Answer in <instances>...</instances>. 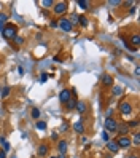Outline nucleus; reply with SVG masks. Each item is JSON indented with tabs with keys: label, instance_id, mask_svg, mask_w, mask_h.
I'll return each mask as SVG.
<instances>
[{
	"label": "nucleus",
	"instance_id": "c9c22d12",
	"mask_svg": "<svg viewBox=\"0 0 140 158\" xmlns=\"http://www.w3.org/2000/svg\"><path fill=\"white\" fill-rule=\"evenodd\" d=\"M51 158H56V157H51Z\"/></svg>",
	"mask_w": 140,
	"mask_h": 158
},
{
	"label": "nucleus",
	"instance_id": "4468645a",
	"mask_svg": "<svg viewBox=\"0 0 140 158\" xmlns=\"http://www.w3.org/2000/svg\"><path fill=\"white\" fill-rule=\"evenodd\" d=\"M73 128H75V131H78L80 134L84 133V126H83V122H81V120H78V122L73 123Z\"/></svg>",
	"mask_w": 140,
	"mask_h": 158
},
{
	"label": "nucleus",
	"instance_id": "f03ea898",
	"mask_svg": "<svg viewBox=\"0 0 140 158\" xmlns=\"http://www.w3.org/2000/svg\"><path fill=\"white\" fill-rule=\"evenodd\" d=\"M118 125H120V123L116 122L115 118H112V117L105 118V122H104L105 130H107V131H110V133H115V131H116V128H118Z\"/></svg>",
	"mask_w": 140,
	"mask_h": 158
},
{
	"label": "nucleus",
	"instance_id": "423d86ee",
	"mask_svg": "<svg viewBox=\"0 0 140 158\" xmlns=\"http://www.w3.org/2000/svg\"><path fill=\"white\" fill-rule=\"evenodd\" d=\"M120 112H121V115H129L132 112V105L129 104V102H123V104L120 105Z\"/></svg>",
	"mask_w": 140,
	"mask_h": 158
},
{
	"label": "nucleus",
	"instance_id": "39448f33",
	"mask_svg": "<svg viewBox=\"0 0 140 158\" xmlns=\"http://www.w3.org/2000/svg\"><path fill=\"white\" fill-rule=\"evenodd\" d=\"M68 8V3L67 2H59V3L54 5V13L56 15H62V13H65Z\"/></svg>",
	"mask_w": 140,
	"mask_h": 158
},
{
	"label": "nucleus",
	"instance_id": "a211bd4d",
	"mask_svg": "<svg viewBox=\"0 0 140 158\" xmlns=\"http://www.w3.org/2000/svg\"><path fill=\"white\" fill-rule=\"evenodd\" d=\"M131 142H134V145L139 147L140 145V133H134V139Z\"/></svg>",
	"mask_w": 140,
	"mask_h": 158
},
{
	"label": "nucleus",
	"instance_id": "393cba45",
	"mask_svg": "<svg viewBox=\"0 0 140 158\" xmlns=\"http://www.w3.org/2000/svg\"><path fill=\"white\" fill-rule=\"evenodd\" d=\"M113 94H123V88L121 86H113Z\"/></svg>",
	"mask_w": 140,
	"mask_h": 158
},
{
	"label": "nucleus",
	"instance_id": "6e6552de",
	"mask_svg": "<svg viewBox=\"0 0 140 158\" xmlns=\"http://www.w3.org/2000/svg\"><path fill=\"white\" fill-rule=\"evenodd\" d=\"M107 149L112 152V153H116L118 150H120V147H118V144H116V141H108L107 142Z\"/></svg>",
	"mask_w": 140,
	"mask_h": 158
},
{
	"label": "nucleus",
	"instance_id": "0eeeda50",
	"mask_svg": "<svg viewBox=\"0 0 140 158\" xmlns=\"http://www.w3.org/2000/svg\"><path fill=\"white\" fill-rule=\"evenodd\" d=\"M70 97H72V94H70V91L68 89H62L59 94V101L62 102V104H65L67 101H70Z\"/></svg>",
	"mask_w": 140,
	"mask_h": 158
},
{
	"label": "nucleus",
	"instance_id": "9d476101",
	"mask_svg": "<svg viewBox=\"0 0 140 158\" xmlns=\"http://www.w3.org/2000/svg\"><path fill=\"white\" fill-rule=\"evenodd\" d=\"M102 83H104L105 86H112L113 85V77L112 75H108V73L102 75Z\"/></svg>",
	"mask_w": 140,
	"mask_h": 158
},
{
	"label": "nucleus",
	"instance_id": "4be33fe9",
	"mask_svg": "<svg viewBox=\"0 0 140 158\" xmlns=\"http://www.w3.org/2000/svg\"><path fill=\"white\" fill-rule=\"evenodd\" d=\"M76 3H78V7H81V8H88L89 2H86V0H78Z\"/></svg>",
	"mask_w": 140,
	"mask_h": 158
},
{
	"label": "nucleus",
	"instance_id": "473e14b6",
	"mask_svg": "<svg viewBox=\"0 0 140 158\" xmlns=\"http://www.w3.org/2000/svg\"><path fill=\"white\" fill-rule=\"evenodd\" d=\"M0 158H7V155H5L3 152H0Z\"/></svg>",
	"mask_w": 140,
	"mask_h": 158
},
{
	"label": "nucleus",
	"instance_id": "f704fd0d",
	"mask_svg": "<svg viewBox=\"0 0 140 158\" xmlns=\"http://www.w3.org/2000/svg\"><path fill=\"white\" fill-rule=\"evenodd\" d=\"M131 158H139V157H135V155H134V157H131Z\"/></svg>",
	"mask_w": 140,
	"mask_h": 158
},
{
	"label": "nucleus",
	"instance_id": "f3484780",
	"mask_svg": "<svg viewBox=\"0 0 140 158\" xmlns=\"http://www.w3.org/2000/svg\"><path fill=\"white\" fill-rule=\"evenodd\" d=\"M129 130L128 125H118V128H116V131H120V134H126Z\"/></svg>",
	"mask_w": 140,
	"mask_h": 158
},
{
	"label": "nucleus",
	"instance_id": "7ed1b4c3",
	"mask_svg": "<svg viewBox=\"0 0 140 158\" xmlns=\"http://www.w3.org/2000/svg\"><path fill=\"white\" fill-rule=\"evenodd\" d=\"M57 24L60 26V29L64 30V32H72V29H73V26H72V22L67 19V18H60L59 19V22Z\"/></svg>",
	"mask_w": 140,
	"mask_h": 158
},
{
	"label": "nucleus",
	"instance_id": "20e7f679",
	"mask_svg": "<svg viewBox=\"0 0 140 158\" xmlns=\"http://www.w3.org/2000/svg\"><path fill=\"white\" fill-rule=\"evenodd\" d=\"M116 144H118V147H121V149H129V147L132 145L131 138H128V136H121V138L116 141Z\"/></svg>",
	"mask_w": 140,
	"mask_h": 158
},
{
	"label": "nucleus",
	"instance_id": "412c9836",
	"mask_svg": "<svg viewBox=\"0 0 140 158\" xmlns=\"http://www.w3.org/2000/svg\"><path fill=\"white\" fill-rule=\"evenodd\" d=\"M37 130H41V131H43V130H46V123H45V122H37Z\"/></svg>",
	"mask_w": 140,
	"mask_h": 158
},
{
	"label": "nucleus",
	"instance_id": "72a5a7b5",
	"mask_svg": "<svg viewBox=\"0 0 140 158\" xmlns=\"http://www.w3.org/2000/svg\"><path fill=\"white\" fill-rule=\"evenodd\" d=\"M59 158H65V155H62V153H60V155H59Z\"/></svg>",
	"mask_w": 140,
	"mask_h": 158
},
{
	"label": "nucleus",
	"instance_id": "ddd939ff",
	"mask_svg": "<svg viewBox=\"0 0 140 158\" xmlns=\"http://www.w3.org/2000/svg\"><path fill=\"white\" fill-rule=\"evenodd\" d=\"M76 99L75 97H70V101H67L65 102V105H67V110H75V107H76Z\"/></svg>",
	"mask_w": 140,
	"mask_h": 158
},
{
	"label": "nucleus",
	"instance_id": "9b49d317",
	"mask_svg": "<svg viewBox=\"0 0 140 158\" xmlns=\"http://www.w3.org/2000/svg\"><path fill=\"white\" fill-rule=\"evenodd\" d=\"M48 150H49V147L46 145V144H41V145L38 147V157H46V155H48Z\"/></svg>",
	"mask_w": 140,
	"mask_h": 158
},
{
	"label": "nucleus",
	"instance_id": "1a4fd4ad",
	"mask_svg": "<svg viewBox=\"0 0 140 158\" xmlns=\"http://www.w3.org/2000/svg\"><path fill=\"white\" fill-rule=\"evenodd\" d=\"M86 109H88L86 102H83V101H78V102H76L75 110H78V114H84V112H86Z\"/></svg>",
	"mask_w": 140,
	"mask_h": 158
},
{
	"label": "nucleus",
	"instance_id": "2eb2a0df",
	"mask_svg": "<svg viewBox=\"0 0 140 158\" xmlns=\"http://www.w3.org/2000/svg\"><path fill=\"white\" fill-rule=\"evenodd\" d=\"M131 43L134 45V48H139V45H140V37H139V34H134V35L131 37Z\"/></svg>",
	"mask_w": 140,
	"mask_h": 158
},
{
	"label": "nucleus",
	"instance_id": "2f4dec72",
	"mask_svg": "<svg viewBox=\"0 0 140 158\" xmlns=\"http://www.w3.org/2000/svg\"><path fill=\"white\" fill-rule=\"evenodd\" d=\"M43 5H46V7H48V5H53V0H46V2H43Z\"/></svg>",
	"mask_w": 140,
	"mask_h": 158
},
{
	"label": "nucleus",
	"instance_id": "b1692460",
	"mask_svg": "<svg viewBox=\"0 0 140 158\" xmlns=\"http://www.w3.org/2000/svg\"><path fill=\"white\" fill-rule=\"evenodd\" d=\"M102 141H104V142L110 141V134H108V131H104V133H102Z\"/></svg>",
	"mask_w": 140,
	"mask_h": 158
},
{
	"label": "nucleus",
	"instance_id": "aec40b11",
	"mask_svg": "<svg viewBox=\"0 0 140 158\" xmlns=\"http://www.w3.org/2000/svg\"><path fill=\"white\" fill-rule=\"evenodd\" d=\"M7 19H8V16H7L5 13H0V30H2V24H3Z\"/></svg>",
	"mask_w": 140,
	"mask_h": 158
},
{
	"label": "nucleus",
	"instance_id": "f257e3e1",
	"mask_svg": "<svg viewBox=\"0 0 140 158\" xmlns=\"http://www.w3.org/2000/svg\"><path fill=\"white\" fill-rule=\"evenodd\" d=\"M2 32H3V37L5 38H8V40H14L18 37V26L14 24H7L3 29H2Z\"/></svg>",
	"mask_w": 140,
	"mask_h": 158
},
{
	"label": "nucleus",
	"instance_id": "f8f14e48",
	"mask_svg": "<svg viewBox=\"0 0 140 158\" xmlns=\"http://www.w3.org/2000/svg\"><path fill=\"white\" fill-rule=\"evenodd\" d=\"M57 150H59L62 155H65V152H67V142H65V141H59V142H57Z\"/></svg>",
	"mask_w": 140,
	"mask_h": 158
},
{
	"label": "nucleus",
	"instance_id": "7c9ffc66",
	"mask_svg": "<svg viewBox=\"0 0 140 158\" xmlns=\"http://www.w3.org/2000/svg\"><path fill=\"white\" fill-rule=\"evenodd\" d=\"M57 26H59L57 24V21H51V27H57Z\"/></svg>",
	"mask_w": 140,
	"mask_h": 158
},
{
	"label": "nucleus",
	"instance_id": "5701e85b",
	"mask_svg": "<svg viewBox=\"0 0 140 158\" xmlns=\"http://www.w3.org/2000/svg\"><path fill=\"white\" fill-rule=\"evenodd\" d=\"M30 115H32V118H38V117H40V110H38V109H32Z\"/></svg>",
	"mask_w": 140,
	"mask_h": 158
},
{
	"label": "nucleus",
	"instance_id": "6ab92c4d",
	"mask_svg": "<svg viewBox=\"0 0 140 158\" xmlns=\"http://www.w3.org/2000/svg\"><path fill=\"white\" fill-rule=\"evenodd\" d=\"M78 22H80L81 26H88V18L83 16V15H80V16H78Z\"/></svg>",
	"mask_w": 140,
	"mask_h": 158
},
{
	"label": "nucleus",
	"instance_id": "dca6fc26",
	"mask_svg": "<svg viewBox=\"0 0 140 158\" xmlns=\"http://www.w3.org/2000/svg\"><path fill=\"white\" fill-rule=\"evenodd\" d=\"M10 93H11V88H10V86H3V88L0 89V96L2 97H8Z\"/></svg>",
	"mask_w": 140,
	"mask_h": 158
},
{
	"label": "nucleus",
	"instance_id": "cd10ccee",
	"mask_svg": "<svg viewBox=\"0 0 140 158\" xmlns=\"http://www.w3.org/2000/svg\"><path fill=\"white\" fill-rule=\"evenodd\" d=\"M14 42H16V43H22V42H24V38H22V37H16V38H14Z\"/></svg>",
	"mask_w": 140,
	"mask_h": 158
},
{
	"label": "nucleus",
	"instance_id": "c756f323",
	"mask_svg": "<svg viewBox=\"0 0 140 158\" xmlns=\"http://www.w3.org/2000/svg\"><path fill=\"white\" fill-rule=\"evenodd\" d=\"M57 138H59V136H57V133H53L51 134V139H54V141H57Z\"/></svg>",
	"mask_w": 140,
	"mask_h": 158
},
{
	"label": "nucleus",
	"instance_id": "bb28decb",
	"mask_svg": "<svg viewBox=\"0 0 140 158\" xmlns=\"http://www.w3.org/2000/svg\"><path fill=\"white\" fill-rule=\"evenodd\" d=\"M10 149H11V147H10L8 142H3V153H7V152H8Z\"/></svg>",
	"mask_w": 140,
	"mask_h": 158
},
{
	"label": "nucleus",
	"instance_id": "a878e982",
	"mask_svg": "<svg viewBox=\"0 0 140 158\" xmlns=\"http://www.w3.org/2000/svg\"><path fill=\"white\" fill-rule=\"evenodd\" d=\"M128 126L129 128H137V126H139V120H132V122H129Z\"/></svg>",
	"mask_w": 140,
	"mask_h": 158
},
{
	"label": "nucleus",
	"instance_id": "c85d7f7f",
	"mask_svg": "<svg viewBox=\"0 0 140 158\" xmlns=\"http://www.w3.org/2000/svg\"><path fill=\"white\" fill-rule=\"evenodd\" d=\"M41 81H46L48 80V73H41V78H40Z\"/></svg>",
	"mask_w": 140,
	"mask_h": 158
}]
</instances>
